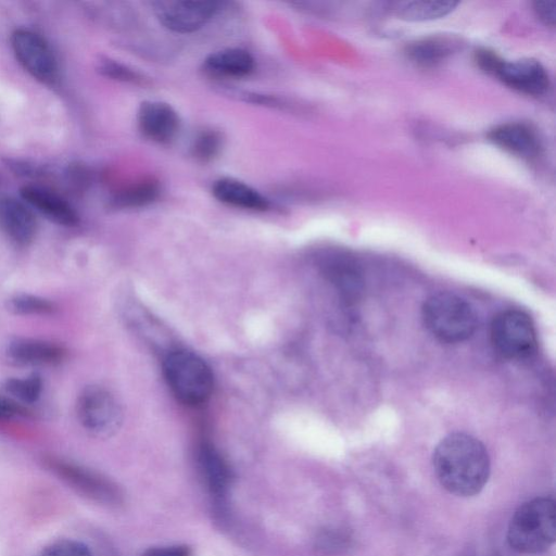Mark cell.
Segmentation results:
<instances>
[{"label": "cell", "instance_id": "7a4b0ae2", "mask_svg": "<svg viewBox=\"0 0 556 556\" xmlns=\"http://www.w3.org/2000/svg\"><path fill=\"white\" fill-rule=\"evenodd\" d=\"M163 375L174 396L185 405L205 403L214 390V375L207 363L186 349H172L163 357Z\"/></svg>", "mask_w": 556, "mask_h": 556}, {"label": "cell", "instance_id": "2e32d148", "mask_svg": "<svg viewBox=\"0 0 556 556\" xmlns=\"http://www.w3.org/2000/svg\"><path fill=\"white\" fill-rule=\"evenodd\" d=\"M197 460L210 491L224 495L231 482V470L222 454L208 441H202L197 448Z\"/></svg>", "mask_w": 556, "mask_h": 556}, {"label": "cell", "instance_id": "603a6c76", "mask_svg": "<svg viewBox=\"0 0 556 556\" xmlns=\"http://www.w3.org/2000/svg\"><path fill=\"white\" fill-rule=\"evenodd\" d=\"M43 389L42 378L37 372L24 377L10 378L4 382V390L14 401L23 404H35Z\"/></svg>", "mask_w": 556, "mask_h": 556}, {"label": "cell", "instance_id": "4316f807", "mask_svg": "<svg viewBox=\"0 0 556 556\" xmlns=\"http://www.w3.org/2000/svg\"><path fill=\"white\" fill-rule=\"evenodd\" d=\"M100 68L103 74L115 79L132 83H137L142 79L138 73L112 61L103 62Z\"/></svg>", "mask_w": 556, "mask_h": 556}, {"label": "cell", "instance_id": "5b68a950", "mask_svg": "<svg viewBox=\"0 0 556 556\" xmlns=\"http://www.w3.org/2000/svg\"><path fill=\"white\" fill-rule=\"evenodd\" d=\"M41 463L47 470L88 498L106 505L122 501L118 486L97 471L53 454L43 455Z\"/></svg>", "mask_w": 556, "mask_h": 556}, {"label": "cell", "instance_id": "e0dca14e", "mask_svg": "<svg viewBox=\"0 0 556 556\" xmlns=\"http://www.w3.org/2000/svg\"><path fill=\"white\" fill-rule=\"evenodd\" d=\"M212 192L218 201L235 207L265 211L269 206L268 200L257 190L233 178L216 180Z\"/></svg>", "mask_w": 556, "mask_h": 556}, {"label": "cell", "instance_id": "9c48e42d", "mask_svg": "<svg viewBox=\"0 0 556 556\" xmlns=\"http://www.w3.org/2000/svg\"><path fill=\"white\" fill-rule=\"evenodd\" d=\"M212 0H160L152 2L160 23L175 33H192L204 26L219 10Z\"/></svg>", "mask_w": 556, "mask_h": 556}, {"label": "cell", "instance_id": "4fadbf2b", "mask_svg": "<svg viewBox=\"0 0 556 556\" xmlns=\"http://www.w3.org/2000/svg\"><path fill=\"white\" fill-rule=\"evenodd\" d=\"M0 230L18 247L30 244L37 233V220L24 203L0 197Z\"/></svg>", "mask_w": 556, "mask_h": 556}, {"label": "cell", "instance_id": "7c38bea8", "mask_svg": "<svg viewBox=\"0 0 556 556\" xmlns=\"http://www.w3.org/2000/svg\"><path fill=\"white\" fill-rule=\"evenodd\" d=\"M141 134L155 142L170 141L179 129V117L176 111L161 101L142 102L137 115Z\"/></svg>", "mask_w": 556, "mask_h": 556}, {"label": "cell", "instance_id": "f1b7e54d", "mask_svg": "<svg viewBox=\"0 0 556 556\" xmlns=\"http://www.w3.org/2000/svg\"><path fill=\"white\" fill-rule=\"evenodd\" d=\"M28 410L21 403L11 397L0 396V420L9 419L15 416H25Z\"/></svg>", "mask_w": 556, "mask_h": 556}, {"label": "cell", "instance_id": "7402d4cb", "mask_svg": "<svg viewBox=\"0 0 556 556\" xmlns=\"http://www.w3.org/2000/svg\"><path fill=\"white\" fill-rule=\"evenodd\" d=\"M160 193L159 184L142 179L121 190L113 202L118 207H138L153 202Z\"/></svg>", "mask_w": 556, "mask_h": 556}, {"label": "cell", "instance_id": "3957f363", "mask_svg": "<svg viewBox=\"0 0 556 556\" xmlns=\"http://www.w3.org/2000/svg\"><path fill=\"white\" fill-rule=\"evenodd\" d=\"M556 508L551 497H535L520 505L507 530L511 548L523 554L545 552L555 541Z\"/></svg>", "mask_w": 556, "mask_h": 556}, {"label": "cell", "instance_id": "ba28073f", "mask_svg": "<svg viewBox=\"0 0 556 556\" xmlns=\"http://www.w3.org/2000/svg\"><path fill=\"white\" fill-rule=\"evenodd\" d=\"M11 46L18 63L36 79L52 84L58 77L56 58L43 37L26 28L15 29Z\"/></svg>", "mask_w": 556, "mask_h": 556}, {"label": "cell", "instance_id": "30bf717a", "mask_svg": "<svg viewBox=\"0 0 556 556\" xmlns=\"http://www.w3.org/2000/svg\"><path fill=\"white\" fill-rule=\"evenodd\" d=\"M493 75L508 87L527 94L540 96L547 91L549 79L544 66L534 59L501 60Z\"/></svg>", "mask_w": 556, "mask_h": 556}, {"label": "cell", "instance_id": "9a60e30c", "mask_svg": "<svg viewBox=\"0 0 556 556\" xmlns=\"http://www.w3.org/2000/svg\"><path fill=\"white\" fill-rule=\"evenodd\" d=\"M21 197L40 214L53 223L72 227L78 224L79 216L74 207L59 194L38 186H25Z\"/></svg>", "mask_w": 556, "mask_h": 556}, {"label": "cell", "instance_id": "8992f818", "mask_svg": "<svg viewBox=\"0 0 556 556\" xmlns=\"http://www.w3.org/2000/svg\"><path fill=\"white\" fill-rule=\"evenodd\" d=\"M76 414L83 428L96 437L112 435L123 420L117 399L111 391L97 384L81 390L76 402Z\"/></svg>", "mask_w": 556, "mask_h": 556}, {"label": "cell", "instance_id": "277c9868", "mask_svg": "<svg viewBox=\"0 0 556 556\" xmlns=\"http://www.w3.org/2000/svg\"><path fill=\"white\" fill-rule=\"evenodd\" d=\"M421 316L428 331L446 343L465 341L477 328V314L471 304L451 292L430 295L422 305Z\"/></svg>", "mask_w": 556, "mask_h": 556}, {"label": "cell", "instance_id": "ffe728a7", "mask_svg": "<svg viewBox=\"0 0 556 556\" xmlns=\"http://www.w3.org/2000/svg\"><path fill=\"white\" fill-rule=\"evenodd\" d=\"M319 265L327 278L342 292L351 294L357 288V275L352 260L337 251H326L319 255Z\"/></svg>", "mask_w": 556, "mask_h": 556}, {"label": "cell", "instance_id": "6da1fadb", "mask_svg": "<svg viewBox=\"0 0 556 556\" xmlns=\"http://www.w3.org/2000/svg\"><path fill=\"white\" fill-rule=\"evenodd\" d=\"M432 465L441 485L457 496H472L485 485L490 458L484 445L475 437L455 432L437 445Z\"/></svg>", "mask_w": 556, "mask_h": 556}, {"label": "cell", "instance_id": "44dd1931", "mask_svg": "<svg viewBox=\"0 0 556 556\" xmlns=\"http://www.w3.org/2000/svg\"><path fill=\"white\" fill-rule=\"evenodd\" d=\"M455 1H400L391 4L394 15L406 21H428L452 12Z\"/></svg>", "mask_w": 556, "mask_h": 556}, {"label": "cell", "instance_id": "cb8c5ba5", "mask_svg": "<svg viewBox=\"0 0 556 556\" xmlns=\"http://www.w3.org/2000/svg\"><path fill=\"white\" fill-rule=\"evenodd\" d=\"M8 309L22 316H47L53 315L58 306L54 302L34 294L18 293L7 301Z\"/></svg>", "mask_w": 556, "mask_h": 556}, {"label": "cell", "instance_id": "83f0119b", "mask_svg": "<svg viewBox=\"0 0 556 556\" xmlns=\"http://www.w3.org/2000/svg\"><path fill=\"white\" fill-rule=\"evenodd\" d=\"M536 16L546 25L554 26L556 21V1L540 0L533 3Z\"/></svg>", "mask_w": 556, "mask_h": 556}, {"label": "cell", "instance_id": "52a82bcc", "mask_svg": "<svg viewBox=\"0 0 556 556\" xmlns=\"http://www.w3.org/2000/svg\"><path fill=\"white\" fill-rule=\"evenodd\" d=\"M491 340L495 350L507 358H525L536 348V333L528 314L507 309L494 318Z\"/></svg>", "mask_w": 556, "mask_h": 556}, {"label": "cell", "instance_id": "8fae6325", "mask_svg": "<svg viewBox=\"0 0 556 556\" xmlns=\"http://www.w3.org/2000/svg\"><path fill=\"white\" fill-rule=\"evenodd\" d=\"M8 358L21 366H54L67 356V350L53 341L16 337L5 348Z\"/></svg>", "mask_w": 556, "mask_h": 556}, {"label": "cell", "instance_id": "484cf974", "mask_svg": "<svg viewBox=\"0 0 556 556\" xmlns=\"http://www.w3.org/2000/svg\"><path fill=\"white\" fill-rule=\"evenodd\" d=\"M40 556H92V553L84 543L64 539L47 545Z\"/></svg>", "mask_w": 556, "mask_h": 556}, {"label": "cell", "instance_id": "f546056e", "mask_svg": "<svg viewBox=\"0 0 556 556\" xmlns=\"http://www.w3.org/2000/svg\"><path fill=\"white\" fill-rule=\"evenodd\" d=\"M141 556H191V551L185 545L152 547Z\"/></svg>", "mask_w": 556, "mask_h": 556}, {"label": "cell", "instance_id": "ac0fdd59", "mask_svg": "<svg viewBox=\"0 0 556 556\" xmlns=\"http://www.w3.org/2000/svg\"><path fill=\"white\" fill-rule=\"evenodd\" d=\"M203 66L213 76L242 77L253 71L254 59L243 49L228 48L210 54Z\"/></svg>", "mask_w": 556, "mask_h": 556}, {"label": "cell", "instance_id": "d6986e66", "mask_svg": "<svg viewBox=\"0 0 556 556\" xmlns=\"http://www.w3.org/2000/svg\"><path fill=\"white\" fill-rule=\"evenodd\" d=\"M458 41L447 36H431L412 42L406 48L407 56L422 66H432L450 56Z\"/></svg>", "mask_w": 556, "mask_h": 556}, {"label": "cell", "instance_id": "5bb4252c", "mask_svg": "<svg viewBox=\"0 0 556 556\" xmlns=\"http://www.w3.org/2000/svg\"><path fill=\"white\" fill-rule=\"evenodd\" d=\"M489 138L496 146L519 157L531 160L540 153L536 132L523 123H506L494 127Z\"/></svg>", "mask_w": 556, "mask_h": 556}, {"label": "cell", "instance_id": "d4e9b609", "mask_svg": "<svg viewBox=\"0 0 556 556\" xmlns=\"http://www.w3.org/2000/svg\"><path fill=\"white\" fill-rule=\"evenodd\" d=\"M222 144L223 140L218 131L212 129L203 130L194 138L191 153L197 160L207 162L218 154Z\"/></svg>", "mask_w": 556, "mask_h": 556}]
</instances>
